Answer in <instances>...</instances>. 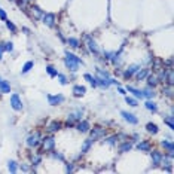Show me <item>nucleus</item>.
Returning <instances> with one entry per match:
<instances>
[{
  "instance_id": "nucleus-1",
  "label": "nucleus",
  "mask_w": 174,
  "mask_h": 174,
  "mask_svg": "<svg viewBox=\"0 0 174 174\" xmlns=\"http://www.w3.org/2000/svg\"><path fill=\"white\" fill-rule=\"evenodd\" d=\"M82 115H84L82 109H74L73 112H70L67 116V121H66V127L67 128H73L74 125H76V122L82 119Z\"/></svg>"
},
{
  "instance_id": "nucleus-2",
  "label": "nucleus",
  "mask_w": 174,
  "mask_h": 174,
  "mask_svg": "<svg viewBox=\"0 0 174 174\" xmlns=\"http://www.w3.org/2000/svg\"><path fill=\"white\" fill-rule=\"evenodd\" d=\"M90 133V139L92 141H97V140H101L103 137H106L107 135V129L104 127H94L92 129L88 131Z\"/></svg>"
},
{
  "instance_id": "nucleus-3",
  "label": "nucleus",
  "mask_w": 174,
  "mask_h": 174,
  "mask_svg": "<svg viewBox=\"0 0 174 174\" xmlns=\"http://www.w3.org/2000/svg\"><path fill=\"white\" fill-rule=\"evenodd\" d=\"M40 144H42V150H43V152L52 150V149H54V146H55V139H54V135L42 137V141H40Z\"/></svg>"
},
{
  "instance_id": "nucleus-4",
  "label": "nucleus",
  "mask_w": 174,
  "mask_h": 174,
  "mask_svg": "<svg viewBox=\"0 0 174 174\" xmlns=\"http://www.w3.org/2000/svg\"><path fill=\"white\" fill-rule=\"evenodd\" d=\"M40 141H42V135H40V133H31V134L27 137V140H25V143H27L28 147H37L40 144Z\"/></svg>"
},
{
  "instance_id": "nucleus-5",
  "label": "nucleus",
  "mask_w": 174,
  "mask_h": 174,
  "mask_svg": "<svg viewBox=\"0 0 174 174\" xmlns=\"http://www.w3.org/2000/svg\"><path fill=\"white\" fill-rule=\"evenodd\" d=\"M11 106H12V109L17 110V112H19V110L24 109L23 100H21V97L18 95V94H12L11 95Z\"/></svg>"
},
{
  "instance_id": "nucleus-6",
  "label": "nucleus",
  "mask_w": 174,
  "mask_h": 174,
  "mask_svg": "<svg viewBox=\"0 0 174 174\" xmlns=\"http://www.w3.org/2000/svg\"><path fill=\"white\" fill-rule=\"evenodd\" d=\"M139 68H140V64H131V66H128V67L125 68V72L122 73L124 79H125V80H129V79L137 73V70H139Z\"/></svg>"
},
{
  "instance_id": "nucleus-7",
  "label": "nucleus",
  "mask_w": 174,
  "mask_h": 174,
  "mask_svg": "<svg viewBox=\"0 0 174 174\" xmlns=\"http://www.w3.org/2000/svg\"><path fill=\"white\" fill-rule=\"evenodd\" d=\"M84 39L86 40V46H88V49H90L94 55H98V54H100V49H98V45L95 43V40L92 39L91 36H88V34L85 36Z\"/></svg>"
},
{
  "instance_id": "nucleus-8",
  "label": "nucleus",
  "mask_w": 174,
  "mask_h": 174,
  "mask_svg": "<svg viewBox=\"0 0 174 174\" xmlns=\"http://www.w3.org/2000/svg\"><path fill=\"white\" fill-rule=\"evenodd\" d=\"M46 98H48V103H49L51 106H60L61 103H64V95L63 94H57V95H52V94H48L46 95Z\"/></svg>"
},
{
  "instance_id": "nucleus-9",
  "label": "nucleus",
  "mask_w": 174,
  "mask_h": 174,
  "mask_svg": "<svg viewBox=\"0 0 174 174\" xmlns=\"http://www.w3.org/2000/svg\"><path fill=\"white\" fill-rule=\"evenodd\" d=\"M162 168L164 171H167V173H173V158L168 156V155H162Z\"/></svg>"
},
{
  "instance_id": "nucleus-10",
  "label": "nucleus",
  "mask_w": 174,
  "mask_h": 174,
  "mask_svg": "<svg viewBox=\"0 0 174 174\" xmlns=\"http://www.w3.org/2000/svg\"><path fill=\"white\" fill-rule=\"evenodd\" d=\"M40 19H42V21H43V24H45V25H48V27L49 28H54L55 27V15H54V14H43V17L40 18Z\"/></svg>"
},
{
  "instance_id": "nucleus-11",
  "label": "nucleus",
  "mask_w": 174,
  "mask_h": 174,
  "mask_svg": "<svg viewBox=\"0 0 174 174\" xmlns=\"http://www.w3.org/2000/svg\"><path fill=\"white\" fill-rule=\"evenodd\" d=\"M162 152L159 150H152L150 152V156H152V165L153 167H159L161 165V161H162Z\"/></svg>"
},
{
  "instance_id": "nucleus-12",
  "label": "nucleus",
  "mask_w": 174,
  "mask_h": 174,
  "mask_svg": "<svg viewBox=\"0 0 174 174\" xmlns=\"http://www.w3.org/2000/svg\"><path fill=\"white\" fill-rule=\"evenodd\" d=\"M121 115H122V118H124L128 124H131V125H137V124H139V118H137L135 115H133V113L122 110V112H121Z\"/></svg>"
},
{
  "instance_id": "nucleus-13",
  "label": "nucleus",
  "mask_w": 174,
  "mask_h": 174,
  "mask_svg": "<svg viewBox=\"0 0 174 174\" xmlns=\"http://www.w3.org/2000/svg\"><path fill=\"white\" fill-rule=\"evenodd\" d=\"M74 127H76V129H78V131L84 133V134H85V133H88V131L91 129L90 122H88V121H82V119H80V121H78Z\"/></svg>"
},
{
  "instance_id": "nucleus-14",
  "label": "nucleus",
  "mask_w": 174,
  "mask_h": 174,
  "mask_svg": "<svg viewBox=\"0 0 174 174\" xmlns=\"http://www.w3.org/2000/svg\"><path fill=\"white\" fill-rule=\"evenodd\" d=\"M61 128H63L61 122H58V121H52V122H49V125L46 127V131H48L49 134H54V133H57V131H60Z\"/></svg>"
},
{
  "instance_id": "nucleus-15",
  "label": "nucleus",
  "mask_w": 174,
  "mask_h": 174,
  "mask_svg": "<svg viewBox=\"0 0 174 174\" xmlns=\"http://www.w3.org/2000/svg\"><path fill=\"white\" fill-rule=\"evenodd\" d=\"M146 80H147V86H149V88H155V86L159 84L156 73H149L146 76Z\"/></svg>"
},
{
  "instance_id": "nucleus-16",
  "label": "nucleus",
  "mask_w": 174,
  "mask_h": 174,
  "mask_svg": "<svg viewBox=\"0 0 174 174\" xmlns=\"http://www.w3.org/2000/svg\"><path fill=\"white\" fill-rule=\"evenodd\" d=\"M131 149H133V143H131V141H128V140L122 141V143L118 146V152H119V153H127V152H129Z\"/></svg>"
},
{
  "instance_id": "nucleus-17",
  "label": "nucleus",
  "mask_w": 174,
  "mask_h": 174,
  "mask_svg": "<svg viewBox=\"0 0 174 174\" xmlns=\"http://www.w3.org/2000/svg\"><path fill=\"white\" fill-rule=\"evenodd\" d=\"M149 73H150V72H149V68H139V70H137V73L134 74V76H135V80H137V82H140V80H144V79H146V76Z\"/></svg>"
},
{
  "instance_id": "nucleus-18",
  "label": "nucleus",
  "mask_w": 174,
  "mask_h": 174,
  "mask_svg": "<svg viewBox=\"0 0 174 174\" xmlns=\"http://www.w3.org/2000/svg\"><path fill=\"white\" fill-rule=\"evenodd\" d=\"M137 150L140 152H150L152 144L149 141H137Z\"/></svg>"
},
{
  "instance_id": "nucleus-19",
  "label": "nucleus",
  "mask_w": 174,
  "mask_h": 174,
  "mask_svg": "<svg viewBox=\"0 0 174 174\" xmlns=\"http://www.w3.org/2000/svg\"><path fill=\"white\" fill-rule=\"evenodd\" d=\"M31 11H33L31 17L36 18V19H40V18L43 17V14H45V11H43V9H40L39 6H36V5L31 6Z\"/></svg>"
},
{
  "instance_id": "nucleus-20",
  "label": "nucleus",
  "mask_w": 174,
  "mask_h": 174,
  "mask_svg": "<svg viewBox=\"0 0 174 174\" xmlns=\"http://www.w3.org/2000/svg\"><path fill=\"white\" fill-rule=\"evenodd\" d=\"M64 64H66V67L70 70V72H76L79 68V64L73 60H68V58H64Z\"/></svg>"
},
{
  "instance_id": "nucleus-21",
  "label": "nucleus",
  "mask_w": 174,
  "mask_h": 174,
  "mask_svg": "<svg viewBox=\"0 0 174 174\" xmlns=\"http://www.w3.org/2000/svg\"><path fill=\"white\" fill-rule=\"evenodd\" d=\"M125 90H127V92H131L135 98H143V92H141V90H137V88H134V86H129V85L125 88Z\"/></svg>"
},
{
  "instance_id": "nucleus-22",
  "label": "nucleus",
  "mask_w": 174,
  "mask_h": 174,
  "mask_svg": "<svg viewBox=\"0 0 174 174\" xmlns=\"http://www.w3.org/2000/svg\"><path fill=\"white\" fill-rule=\"evenodd\" d=\"M0 92H2V94H9V92H11V84H9L8 80H3V79H2V82H0Z\"/></svg>"
},
{
  "instance_id": "nucleus-23",
  "label": "nucleus",
  "mask_w": 174,
  "mask_h": 174,
  "mask_svg": "<svg viewBox=\"0 0 174 174\" xmlns=\"http://www.w3.org/2000/svg\"><path fill=\"white\" fill-rule=\"evenodd\" d=\"M85 92H86V88L82 86V85H76V86H73V95L74 97H82V95H85Z\"/></svg>"
},
{
  "instance_id": "nucleus-24",
  "label": "nucleus",
  "mask_w": 174,
  "mask_h": 174,
  "mask_svg": "<svg viewBox=\"0 0 174 174\" xmlns=\"http://www.w3.org/2000/svg\"><path fill=\"white\" fill-rule=\"evenodd\" d=\"M103 143H107V144H110V146H116V143H118V135H109V137H103Z\"/></svg>"
},
{
  "instance_id": "nucleus-25",
  "label": "nucleus",
  "mask_w": 174,
  "mask_h": 174,
  "mask_svg": "<svg viewBox=\"0 0 174 174\" xmlns=\"http://www.w3.org/2000/svg\"><path fill=\"white\" fill-rule=\"evenodd\" d=\"M141 92H143V98H147V100H152L153 97L156 95V92L153 91V88H149V86H147L146 90H143Z\"/></svg>"
},
{
  "instance_id": "nucleus-26",
  "label": "nucleus",
  "mask_w": 174,
  "mask_h": 174,
  "mask_svg": "<svg viewBox=\"0 0 174 174\" xmlns=\"http://www.w3.org/2000/svg\"><path fill=\"white\" fill-rule=\"evenodd\" d=\"M92 143H94V141L91 140V139H88V140H85L84 143H82V147H80V152H82V153H88V152H90V149L92 147Z\"/></svg>"
},
{
  "instance_id": "nucleus-27",
  "label": "nucleus",
  "mask_w": 174,
  "mask_h": 174,
  "mask_svg": "<svg viewBox=\"0 0 174 174\" xmlns=\"http://www.w3.org/2000/svg\"><path fill=\"white\" fill-rule=\"evenodd\" d=\"M67 45L68 46H72V48H74V49H79L80 48V40L76 39V37H68L67 39Z\"/></svg>"
},
{
  "instance_id": "nucleus-28",
  "label": "nucleus",
  "mask_w": 174,
  "mask_h": 174,
  "mask_svg": "<svg viewBox=\"0 0 174 174\" xmlns=\"http://www.w3.org/2000/svg\"><path fill=\"white\" fill-rule=\"evenodd\" d=\"M144 106H146V109H147V110H150L152 113H156L158 112V104L155 103V101L147 100L146 103H144Z\"/></svg>"
},
{
  "instance_id": "nucleus-29",
  "label": "nucleus",
  "mask_w": 174,
  "mask_h": 174,
  "mask_svg": "<svg viewBox=\"0 0 174 174\" xmlns=\"http://www.w3.org/2000/svg\"><path fill=\"white\" fill-rule=\"evenodd\" d=\"M66 58H68V60H73V61H76L78 64H84V60H82L80 57L74 55V54H72V52H68V51H66Z\"/></svg>"
},
{
  "instance_id": "nucleus-30",
  "label": "nucleus",
  "mask_w": 174,
  "mask_h": 174,
  "mask_svg": "<svg viewBox=\"0 0 174 174\" xmlns=\"http://www.w3.org/2000/svg\"><path fill=\"white\" fill-rule=\"evenodd\" d=\"M146 129H147V133H150V134H158V133H159L158 125L153 124V122H149V124L146 125Z\"/></svg>"
},
{
  "instance_id": "nucleus-31",
  "label": "nucleus",
  "mask_w": 174,
  "mask_h": 174,
  "mask_svg": "<svg viewBox=\"0 0 174 174\" xmlns=\"http://www.w3.org/2000/svg\"><path fill=\"white\" fill-rule=\"evenodd\" d=\"M161 146H162L167 152L174 150V144H173V141H171V140H162V141H161Z\"/></svg>"
},
{
  "instance_id": "nucleus-32",
  "label": "nucleus",
  "mask_w": 174,
  "mask_h": 174,
  "mask_svg": "<svg viewBox=\"0 0 174 174\" xmlns=\"http://www.w3.org/2000/svg\"><path fill=\"white\" fill-rule=\"evenodd\" d=\"M164 124L168 125V128H170V129H174V116H173V113L164 118Z\"/></svg>"
},
{
  "instance_id": "nucleus-33",
  "label": "nucleus",
  "mask_w": 174,
  "mask_h": 174,
  "mask_svg": "<svg viewBox=\"0 0 174 174\" xmlns=\"http://www.w3.org/2000/svg\"><path fill=\"white\" fill-rule=\"evenodd\" d=\"M31 165H34V167H37V165H40L42 164V155L40 153H37V155H31Z\"/></svg>"
},
{
  "instance_id": "nucleus-34",
  "label": "nucleus",
  "mask_w": 174,
  "mask_h": 174,
  "mask_svg": "<svg viewBox=\"0 0 174 174\" xmlns=\"http://www.w3.org/2000/svg\"><path fill=\"white\" fill-rule=\"evenodd\" d=\"M0 48L3 51H6V52H12V51H14V43H12V42H2V43H0Z\"/></svg>"
},
{
  "instance_id": "nucleus-35",
  "label": "nucleus",
  "mask_w": 174,
  "mask_h": 174,
  "mask_svg": "<svg viewBox=\"0 0 174 174\" xmlns=\"http://www.w3.org/2000/svg\"><path fill=\"white\" fill-rule=\"evenodd\" d=\"M84 78L86 79L88 82H90L92 88H95V86H98V85H97V79H95V76H92V74H90V73H85V76H84Z\"/></svg>"
},
{
  "instance_id": "nucleus-36",
  "label": "nucleus",
  "mask_w": 174,
  "mask_h": 174,
  "mask_svg": "<svg viewBox=\"0 0 174 174\" xmlns=\"http://www.w3.org/2000/svg\"><path fill=\"white\" fill-rule=\"evenodd\" d=\"M46 73L49 74L51 78H57V76H58V70H57L55 67H54V66H46Z\"/></svg>"
},
{
  "instance_id": "nucleus-37",
  "label": "nucleus",
  "mask_w": 174,
  "mask_h": 174,
  "mask_svg": "<svg viewBox=\"0 0 174 174\" xmlns=\"http://www.w3.org/2000/svg\"><path fill=\"white\" fill-rule=\"evenodd\" d=\"M125 103H127L128 106H131V107L139 106V103H137V98H135V97H128V95H125Z\"/></svg>"
},
{
  "instance_id": "nucleus-38",
  "label": "nucleus",
  "mask_w": 174,
  "mask_h": 174,
  "mask_svg": "<svg viewBox=\"0 0 174 174\" xmlns=\"http://www.w3.org/2000/svg\"><path fill=\"white\" fill-rule=\"evenodd\" d=\"M33 67H34V63H33V61H27V63H25V64L23 66V70H21V73H23V74L28 73V72H30V70H31Z\"/></svg>"
},
{
  "instance_id": "nucleus-39",
  "label": "nucleus",
  "mask_w": 174,
  "mask_h": 174,
  "mask_svg": "<svg viewBox=\"0 0 174 174\" xmlns=\"http://www.w3.org/2000/svg\"><path fill=\"white\" fill-rule=\"evenodd\" d=\"M8 170H9V173H17L18 171V164L17 161H9V164H8Z\"/></svg>"
},
{
  "instance_id": "nucleus-40",
  "label": "nucleus",
  "mask_w": 174,
  "mask_h": 174,
  "mask_svg": "<svg viewBox=\"0 0 174 174\" xmlns=\"http://www.w3.org/2000/svg\"><path fill=\"white\" fill-rule=\"evenodd\" d=\"M162 92H164V95L171 98V97H173V86H171V85H165L162 88Z\"/></svg>"
},
{
  "instance_id": "nucleus-41",
  "label": "nucleus",
  "mask_w": 174,
  "mask_h": 174,
  "mask_svg": "<svg viewBox=\"0 0 174 174\" xmlns=\"http://www.w3.org/2000/svg\"><path fill=\"white\" fill-rule=\"evenodd\" d=\"M5 24H6V27L9 28V30H11L12 33H17V25H15V24L12 23V21H9V19H5Z\"/></svg>"
},
{
  "instance_id": "nucleus-42",
  "label": "nucleus",
  "mask_w": 174,
  "mask_h": 174,
  "mask_svg": "<svg viewBox=\"0 0 174 174\" xmlns=\"http://www.w3.org/2000/svg\"><path fill=\"white\" fill-rule=\"evenodd\" d=\"M49 153H51V156L54 158V159H58V161H64V156H63L61 153L55 152L54 149H52V150H49Z\"/></svg>"
},
{
  "instance_id": "nucleus-43",
  "label": "nucleus",
  "mask_w": 174,
  "mask_h": 174,
  "mask_svg": "<svg viewBox=\"0 0 174 174\" xmlns=\"http://www.w3.org/2000/svg\"><path fill=\"white\" fill-rule=\"evenodd\" d=\"M15 2H17V5L19 6L24 12H27V2L28 0H15Z\"/></svg>"
},
{
  "instance_id": "nucleus-44",
  "label": "nucleus",
  "mask_w": 174,
  "mask_h": 174,
  "mask_svg": "<svg viewBox=\"0 0 174 174\" xmlns=\"http://www.w3.org/2000/svg\"><path fill=\"white\" fill-rule=\"evenodd\" d=\"M57 78L60 79V84L61 85H67V78H66V76H64V74H61V73H58V76H57Z\"/></svg>"
},
{
  "instance_id": "nucleus-45",
  "label": "nucleus",
  "mask_w": 174,
  "mask_h": 174,
  "mask_svg": "<svg viewBox=\"0 0 174 174\" xmlns=\"http://www.w3.org/2000/svg\"><path fill=\"white\" fill-rule=\"evenodd\" d=\"M74 171V167L72 162H67L66 164V173H73Z\"/></svg>"
},
{
  "instance_id": "nucleus-46",
  "label": "nucleus",
  "mask_w": 174,
  "mask_h": 174,
  "mask_svg": "<svg viewBox=\"0 0 174 174\" xmlns=\"http://www.w3.org/2000/svg\"><path fill=\"white\" fill-rule=\"evenodd\" d=\"M0 19H2V21H5V19H8V17H6V12L3 11L2 8H0Z\"/></svg>"
},
{
  "instance_id": "nucleus-47",
  "label": "nucleus",
  "mask_w": 174,
  "mask_h": 174,
  "mask_svg": "<svg viewBox=\"0 0 174 174\" xmlns=\"http://www.w3.org/2000/svg\"><path fill=\"white\" fill-rule=\"evenodd\" d=\"M112 54H113V52H107V51H104V52H103V57L109 61V60H110V57H112Z\"/></svg>"
},
{
  "instance_id": "nucleus-48",
  "label": "nucleus",
  "mask_w": 174,
  "mask_h": 174,
  "mask_svg": "<svg viewBox=\"0 0 174 174\" xmlns=\"http://www.w3.org/2000/svg\"><path fill=\"white\" fill-rule=\"evenodd\" d=\"M118 92L119 94H122V95H127V90L122 88V86H119V85H118Z\"/></svg>"
},
{
  "instance_id": "nucleus-49",
  "label": "nucleus",
  "mask_w": 174,
  "mask_h": 174,
  "mask_svg": "<svg viewBox=\"0 0 174 174\" xmlns=\"http://www.w3.org/2000/svg\"><path fill=\"white\" fill-rule=\"evenodd\" d=\"M162 63H164V66L167 64L168 67H171V66H173V60H171V58H168V60H165V61H162Z\"/></svg>"
},
{
  "instance_id": "nucleus-50",
  "label": "nucleus",
  "mask_w": 174,
  "mask_h": 174,
  "mask_svg": "<svg viewBox=\"0 0 174 174\" xmlns=\"http://www.w3.org/2000/svg\"><path fill=\"white\" fill-rule=\"evenodd\" d=\"M131 141H135V143H137V141H140V135L139 134H133V140Z\"/></svg>"
},
{
  "instance_id": "nucleus-51",
  "label": "nucleus",
  "mask_w": 174,
  "mask_h": 174,
  "mask_svg": "<svg viewBox=\"0 0 174 174\" xmlns=\"http://www.w3.org/2000/svg\"><path fill=\"white\" fill-rule=\"evenodd\" d=\"M21 170H23V171H28L30 168H28V167L25 165V164H21Z\"/></svg>"
},
{
  "instance_id": "nucleus-52",
  "label": "nucleus",
  "mask_w": 174,
  "mask_h": 174,
  "mask_svg": "<svg viewBox=\"0 0 174 174\" xmlns=\"http://www.w3.org/2000/svg\"><path fill=\"white\" fill-rule=\"evenodd\" d=\"M23 31H24V33H27V34H28V33H30V30H28V28H27V27H23Z\"/></svg>"
},
{
  "instance_id": "nucleus-53",
  "label": "nucleus",
  "mask_w": 174,
  "mask_h": 174,
  "mask_svg": "<svg viewBox=\"0 0 174 174\" xmlns=\"http://www.w3.org/2000/svg\"><path fill=\"white\" fill-rule=\"evenodd\" d=\"M3 52H5V51H3V49H2V48H0V60L3 58V57H2V55H3Z\"/></svg>"
},
{
  "instance_id": "nucleus-54",
  "label": "nucleus",
  "mask_w": 174,
  "mask_h": 174,
  "mask_svg": "<svg viewBox=\"0 0 174 174\" xmlns=\"http://www.w3.org/2000/svg\"><path fill=\"white\" fill-rule=\"evenodd\" d=\"M0 82H2V78H0Z\"/></svg>"
}]
</instances>
